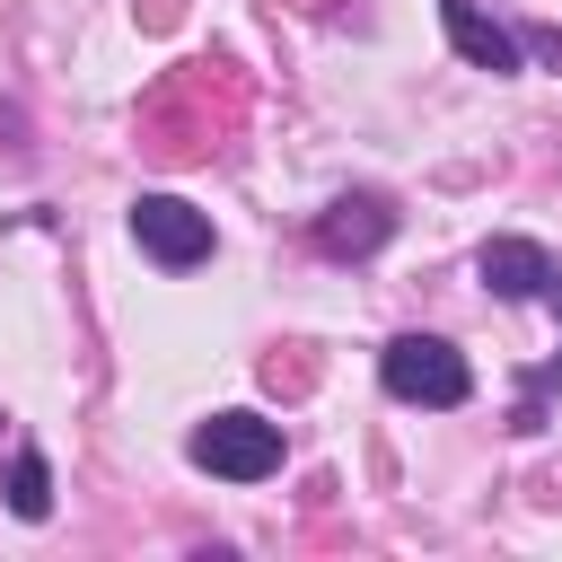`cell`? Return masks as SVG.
<instances>
[{"mask_svg":"<svg viewBox=\"0 0 562 562\" xmlns=\"http://www.w3.org/2000/svg\"><path fill=\"white\" fill-rule=\"evenodd\" d=\"M378 386H386L395 404L457 413V404L474 395V369H465V351H457V342H439V334H395V342L378 351Z\"/></svg>","mask_w":562,"mask_h":562,"instance_id":"cell-1","label":"cell"},{"mask_svg":"<svg viewBox=\"0 0 562 562\" xmlns=\"http://www.w3.org/2000/svg\"><path fill=\"white\" fill-rule=\"evenodd\" d=\"M184 457H193L202 474H220V483H263V474H281V457H290V439H281V422H263V413H246V404H228V413H211V422H193V439H184Z\"/></svg>","mask_w":562,"mask_h":562,"instance_id":"cell-2","label":"cell"},{"mask_svg":"<svg viewBox=\"0 0 562 562\" xmlns=\"http://www.w3.org/2000/svg\"><path fill=\"white\" fill-rule=\"evenodd\" d=\"M132 246L167 272H193V263H211L220 237H211V211H193L184 193H132Z\"/></svg>","mask_w":562,"mask_h":562,"instance_id":"cell-3","label":"cell"},{"mask_svg":"<svg viewBox=\"0 0 562 562\" xmlns=\"http://www.w3.org/2000/svg\"><path fill=\"white\" fill-rule=\"evenodd\" d=\"M474 272H483L492 299H553V281H562V263H553L536 237H483Z\"/></svg>","mask_w":562,"mask_h":562,"instance_id":"cell-4","label":"cell"},{"mask_svg":"<svg viewBox=\"0 0 562 562\" xmlns=\"http://www.w3.org/2000/svg\"><path fill=\"white\" fill-rule=\"evenodd\" d=\"M386 237H395V211H386L378 193H342V202L316 211V246H325L334 263H360V255H378Z\"/></svg>","mask_w":562,"mask_h":562,"instance_id":"cell-5","label":"cell"},{"mask_svg":"<svg viewBox=\"0 0 562 562\" xmlns=\"http://www.w3.org/2000/svg\"><path fill=\"white\" fill-rule=\"evenodd\" d=\"M439 26H448V44H457L465 70H492V79L518 70V35H509L501 18H483L474 0H439Z\"/></svg>","mask_w":562,"mask_h":562,"instance_id":"cell-6","label":"cell"},{"mask_svg":"<svg viewBox=\"0 0 562 562\" xmlns=\"http://www.w3.org/2000/svg\"><path fill=\"white\" fill-rule=\"evenodd\" d=\"M9 509L35 527V518H53V465H44V448H18L9 457Z\"/></svg>","mask_w":562,"mask_h":562,"instance_id":"cell-7","label":"cell"},{"mask_svg":"<svg viewBox=\"0 0 562 562\" xmlns=\"http://www.w3.org/2000/svg\"><path fill=\"white\" fill-rule=\"evenodd\" d=\"M553 316H562V281H553ZM553 386H562V351H553V369H536V378H527V395H518V430H536V422H544V395H553Z\"/></svg>","mask_w":562,"mask_h":562,"instance_id":"cell-8","label":"cell"},{"mask_svg":"<svg viewBox=\"0 0 562 562\" xmlns=\"http://www.w3.org/2000/svg\"><path fill=\"white\" fill-rule=\"evenodd\" d=\"M518 53H544V61H562V26H527V35H518Z\"/></svg>","mask_w":562,"mask_h":562,"instance_id":"cell-9","label":"cell"}]
</instances>
